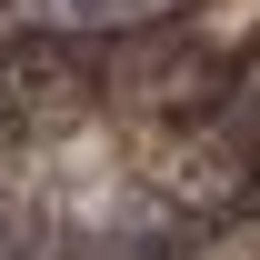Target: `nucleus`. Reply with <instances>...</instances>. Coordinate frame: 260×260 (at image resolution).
Masks as SVG:
<instances>
[{
    "instance_id": "obj_2",
    "label": "nucleus",
    "mask_w": 260,
    "mask_h": 260,
    "mask_svg": "<svg viewBox=\"0 0 260 260\" xmlns=\"http://www.w3.org/2000/svg\"><path fill=\"white\" fill-rule=\"evenodd\" d=\"M260 190V160L230 140L220 120H180V130H140V210L160 220H230Z\"/></svg>"
},
{
    "instance_id": "obj_1",
    "label": "nucleus",
    "mask_w": 260,
    "mask_h": 260,
    "mask_svg": "<svg viewBox=\"0 0 260 260\" xmlns=\"http://www.w3.org/2000/svg\"><path fill=\"white\" fill-rule=\"evenodd\" d=\"M90 80L100 100H120L140 130H180V120H210L220 110V80L230 60L190 30H130V40H100L90 50Z\"/></svg>"
},
{
    "instance_id": "obj_3",
    "label": "nucleus",
    "mask_w": 260,
    "mask_h": 260,
    "mask_svg": "<svg viewBox=\"0 0 260 260\" xmlns=\"http://www.w3.org/2000/svg\"><path fill=\"white\" fill-rule=\"evenodd\" d=\"M210 120H220L230 140H240V150L260 160V60H230V80H220V110H210Z\"/></svg>"
}]
</instances>
